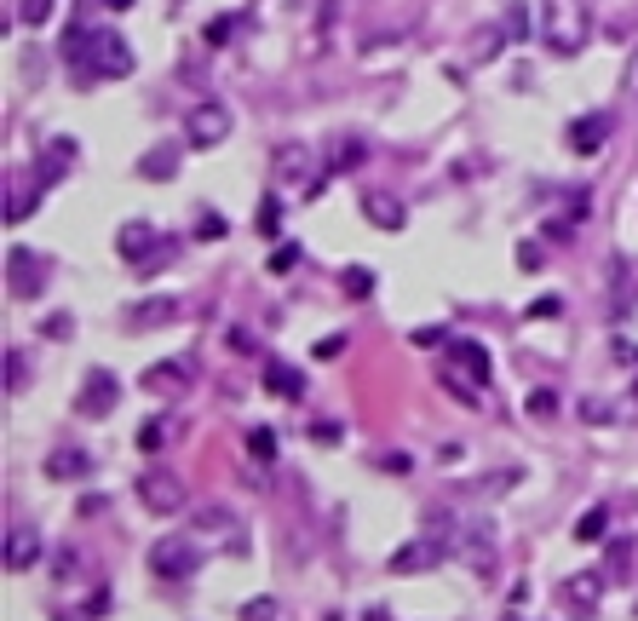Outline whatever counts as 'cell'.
<instances>
[{"label": "cell", "mask_w": 638, "mask_h": 621, "mask_svg": "<svg viewBox=\"0 0 638 621\" xmlns=\"http://www.w3.org/2000/svg\"><path fill=\"white\" fill-rule=\"evenodd\" d=\"M104 610H110V593H104V587H92V598H87V616H104Z\"/></svg>", "instance_id": "cell-49"}, {"label": "cell", "mask_w": 638, "mask_h": 621, "mask_svg": "<svg viewBox=\"0 0 638 621\" xmlns=\"http://www.w3.org/2000/svg\"><path fill=\"white\" fill-rule=\"evenodd\" d=\"M23 213H35V190H6V225H18Z\"/></svg>", "instance_id": "cell-32"}, {"label": "cell", "mask_w": 638, "mask_h": 621, "mask_svg": "<svg viewBox=\"0 0 638 621\" xmlns=\"http://www.w3.org/2000/svg\"><path fill=\"white\" fill-rule=\"evenodd\" d=\"M225 219H219V213H202V219H196V236H202V242H219V236H225Z\"/></svg>", "instance_id": "cell-39"}, {"label": "cell", "mask_w": 638, "mask_h": 621, "mask_svg": "<svg viewBox=\"0 0 638 621\" xmlns=\"http://www.w3.org/2000/svg\"><path fill=\"white\" fill-rule=\"evenodd\" d=\"M75 156H81V144H75V138H46L41 144V167H35V173H41V184H58L69 173V167H75Z\"/></svg>", "instance_id": "cell-13"}, {"label": "cell", "mask_w": 638, "mask_h": 621, "mask_svg": "<svg viewBox=\"0 0 638 621\" xmlns=\"http://www.w3.org/2000/svg\"><path fill=\"white\" fill-rule=\"evenodd\" d=\"M18 18H23V29H35V23L52 18V0H18Z\"/></svg>", "instance_id": "cell-35"}, {"label": "cell", "mask_w": 638, "mask_h": 621, "mask_svg": "<svg viewBox=\"0 0 638 621\" xmlns=\"http://www.w3.org/2000/svg\"><path fill=\"white\" fill-rule=\"evenodd\" d=\"M64 64L81 69L87 81H121V75H133V46L104 23H75L64 35Z\"/></svg>", "instance_id": "cell-1"}, {"label": "cell", "mask_w": 638, "mask_h": 621, "mask_svg": "<svg viewBox=\"0 0 638 621\" xmlns=\"http://www.w3.org/2000/svg\"><path fill=\"white\" fill-rule=\"evenodd\" d=\"M633 570V547H627V541H610V570L604 575H627Z\"/></svg>", "instance_id": "cell-37"}, {"label": "cell", "mask_w": 638, "mask_h": 621, "mask_svg": "<svg viewBox=\"0 0 638 621\" xmlns=\"http://www.w3.org/2000/svg\"><path fill=\"white\" fill-rule=\"evenodd\" d=\"M311 437H317V443H340V426H334V420H317V426H311Z\"/></svg>", "instance_id": "cell-47"}, {"label": "cell", "mask_w": 638, "mask_h": 621, "mask_svg": "<svg viewBox=\"0 0 638 621\" xmlns=\"http://www.w3.org/2000/svg\"><path fill=\"white\" fill-rule=\"evenodd\" d=\"M115 253H121L127 265H144L150 253H161V236H156V225H144V219H127V225L115 230Z\"/></svg>", "instance_id": "cell-11"}, {"label": "cell", "mask_w": 638, "mask_h": 621, "mask_svg": "<svg viewBox=\"0 0 638 621\" xmlns=\"http://www.w3.org/2000/svg\"><path fill=\"white\" fill-rule=\"evenodd\" d=\"M196 564H202V547H196V541H156V547H150V570H156L161 581H190Z\"/></svg>", "instance_id": "cell-6"}, {"label": "cell", "mask_w": 638, "mask_h": 621, "mask_svg": "<svg viewBox=\"0 0 638 621\" xmlns=\"http://www.w3.org/2000/svg\"><path fill=\"white\" fill-rule=\"evenodd\" d=\"M581 420H587V426H610V409H604V403H581Z\"/></svg>", "instance_id": "cell-45"}, {"label": "cell", "mask_w": 638, "mask_h": 621, "mask_svg": "<svg viewBox=\"0 0 638 621\" xmlns=\"http://www.w3.org/2000/svg\"><path fill=\"white\" fill-rule=\"evenodd\" d=\"M541 41L552 46V52H581L587 46V6L581 0H547L541 6Z\"/></svg>", "instance_id": "cell-2"}, {"label": "cell", "mask_w": 638, "mask_h": 621, "mask_svg": "<svg viewBox=\"0 0 638 621\" xmlns=\"http://www.w3.org/2000/svg\"><path fill=\"white\" fill-rule=\"evenodd\" d=\"M501 46H506V35H501V29H483V35H478V52H483V58H495Z\"/></svg>", "instance_id": "cell-44"}, {"label": "cell", "mask_w": 638, "mask_h": 621, "mask_svg": "<svg viewBox=\"0 0 638 621\" xmlns=\"http://www.w3.org/2000/svg\"><path fill=\"white\" fill-rule=\"evenodd\" d=\"M138 495H144L150 512H167V518L184 512V483L173 478V472H144V478H138Z\"/></svg>", "instance_id": "cell-8"}, {"label": "cell", "mask_w": 638, "mask_h": 621, "mask_svg": "<svg viewBox=\"0 0 638 621\" xmlns=\"http://www.w3.org/2000/svg\"><path fill=\"white\" fill-rule=\"evenodd\" d=\"M6 282H12V294L18 299H41V288H46V276H41V259H35V253L29 248H12L6 253Z\"/></svg>", "instance_id": "cell-12"}, {"label": "cell", "mask_w": 638, "mask_h": 621, "mask_svg": "<svg viewBox=\"0 0 638 621\" xmlns=\"http://www.w3.org/2000/svg\"><path fill=\"white\" fill-rule=\"evenodd\" d=\"M167 437H173V420H144V426H138V449H144V455H156V449H167Z\"/></svg>", "instance_id": "cell-23"}, {"label": "cell", "mask_w": 638, "mask_h": 621, "mask_svg": "<svg viewBox=\"0 0 638 621\" xmlns=\"http://www.w3.org/2000/svg\"><path fill=\"white\" fill-rule=\"evenodd\" d=\"M190 535H196V547L248 552V535H242V524H236V512H225V506H202V512L190 518Z\"/></svg>", "instance_id": "cell-3"}, {"label": "cell", "mask_w": 638, "mask_h": 621, "mask_svg": "<svg viewBox=\"0 0 638 621\" xmlns=\"http://www.w3.org/2000/svg\"><path fill=\"white\" fill-rule=\"evenodd\" d=\"M541 259H547L541 242H518V271H541Z\"/></svg>", "instance_id": "cell-41"}, {"label": "cell", "mask_w": 638, "mask_h": 621, "mask_svg": "<svg viewBox=\"0 0 638 621\" xmlns=\"http://www.w3.org/2000/svg\"><path fill=\"white\" fill-rule=\"evenodd\" d=\"M363 156H368V144H363V138H334V167H340V173L363 167Z\"/></svg>", "instance_id": "cell-26"}, {"label": "cell", "mask_w": 638, "mask_h": 621, "mask_svg": "<svg viewBox=\"0 0 638 621\" xmlns=\"http://www.w3.org/2000/svg\"><path fill=\"white\" fill-rule=\"evenodd\" d=\"M621 87H627V92L638 98V52H633V64H627V81H621Z\"/></svg>", "instance_id": "cell-50"}, {"label": "cell", "mask_w": 638, "mask_h": 621, "mask_svg": "<svg viewBox=\"0 0 638 621\" xmlns=\"http://www.w3.org/2000/svg\"><path fill=\"white\" fill-rule=\"evenodd\" d=\"M104 6H110V12H127V6H133V0H104Z\"/></svg>", "instance_id": "cell-52"}, {"label": "cell", "mask_w": 638, "mask_h": 621, "mask_svg": "<svg viewBox=\"0 0 638 621\" xmlns=\"http://www.w3.org/2000/svg\"><path fill=\"white\" fill-rule=\"evenodd\" d=\"M529 317H535V322H558V317H564V305H558V299H535V305H529Z\"/></svg>", "instance_id": "cell-42"}, {"label": "cell", "mask_w": 638, "mask_h": 621, "mask_svg": "<svg viewBox=\"0 0 638 621\" xmlns=\"http://www.w3.org/2000/svg\"><path fill=\"white\" fill-rule=\"evenodd\" d=\"M248 455H253V466H271L276 460V432L271 426H253L248 432Z\"/></svg>", "instance_id": "cell-25"}, {"label": "cell", "mask_w": 638, "mask_h": 621, "mask_svg": "<svg viewBox=\"0 0 638 621\" xmlns=\"http://www.w3.org/2000/svg\"><path fill=\"white\" fill-rule=\"evenodd\" d=\"M29 564H41V535H35V529H12V535H6V570L18 575V570H29Z\"/></svg>", "instance_id": "cell-18"}, {"label": "cell", "mask_w": 638, "mask_h": 621, "mask_svg": "<svg viewBox=\"0 0 638 621\" xmlns=\"http://www.w3.org/2000/svg\"><path fill=\"white\" fill-rule=\"evenodd\" d=\"M115 403H121V380H115L110 368H87V380L75 391V414L81 420H104Z\"/></svg>", "instance_id": "cell-5"}, {"label": "cell", "mask_w": 638, "mask_h": 621, "mask_svg": "<svg viewBox=\"0 0 638 621\" xmlns=\"http://www.w3.org/2000/svg\"><path fill=\"white\" fill-rule=\"evenodd\" d=\"M506 29H512V35H529V6H524V0H512V6H506Z\"/></svg>", "instance_id": "cell-40"}, {"label": "cell", "mask_w": 638, "mask_h": 621, "mask_svg": "<svg viewBox=\"0 0 638 621\" xmlns=\"http://www.w3.org/2000/svg\"><path fill=\"white\" fill-rule=\"evenodd\" d=\"M41 334H46V340H75V317H46Z\"/></svg>", "instance_id": "cell-38"}, {"label": "cell", "mask_w": 638, "mask_h": 621, "mask_svg": "<svg viewBox=\"0 0 638 621\" xmlns=\"http://www.w3.org/2000/svg\"><path fill=\"white\" fill-rule=\"evenodd\" d=\"M282 610H276V598H253V604H242V621H276Z\"/></svg>", "instance_id": "cell-36"}, {"label": "cell", "mask_w": 638, "mask_h": 621, "mask_svg": "<svg viewBox=\"0 0 638 621\" xmlns=\"http://www.w3.org/2000/svg\"><path fill=\"white\" fill-rule=\"evenodd\" d=\"M363 219L374 230H403V219H409V213H403V202H397V196H386V190H368V196H363Z\"/></svg>", "instance_id": "cell-15"}, {"label": "cell", "mask_w": 638, "mask_h": 621, "mask_svg": "<svg viewBox=\"0 0 638 621\" xmlns=\"http://www.w3.org/2000/svg\"><path fill=\"white\" fill-rule=\"evenodd\" d=\"M340 288H345V299H368L374 294V271H368V265H351V271L340 276Z\"/></svg>", "instance_id": "cell-27"}, {"label": "cell", "mask_w": 638, "mask_h": 621, "mask_svg": "<svg viewBox=\"0 0 638 621\" xmlns=\"http://www.w3.org/2000/svg\"><path fill=\"white\" fill-rule=\"evenodd\" d=\"M610 357H616L621 368H638V345H633V340H621V334H616V345H610Z\"/></svg>", "instance_id": "cell-43"}, {"label": "cell", "mask_w": 638, "mask_h": 621, "mask_svg": "<svg viewBox=\"0 0 638 621\" xmlns=\"http://www.w3.org/2000/svg\"><path fill=\"white\" fill-rule=\"evenodd\" d=\"M190 380H196V363H190V357L144 368V391H150V397H179V391H190Z\"/></svg>", "instance_id": "cell-9"}, {"label": "cell", "mask_w": 638, "mask_h": 621, "mask_svg": "<svg viewBox=\"0 0 638 621\" xmlns=\"http://www.w3.org/2000/svg\"><path fill=\"white\" fill-rule=\"evenodd\" d=\"M259 236H276V230H282V202H276V196H265V202H259Z\"/></svg>", "instance_id": "cell-31"}, {"label": "cell", "mask_w": 638, "mask_h": 621, "mask_svg": "<svg viewBox=\"0 0 638 621\" xmlns=\"http://www.w3.org/2000/svg\"><path fill=\"white\" fill-rule=\"evenodd\" d=\"M604 138H610V115H581V121H570V150L575 156L604 150Z\"/></svg>", "instance_id": "cell-16"}, {"label": "cell", "mask_w": 638, "mask_h": 621, "mask_svg": "<svg viewBox=\"0 0 638 621\" xmlns=\"http://www.w3.org/2000/svg\"><path fill=\"white\" fill-rule=\"evenodd\" d=\"M437 386L449 391V397H460V403H483V380L478 374H466V368H455V363H437Z\"/></svg>", "instance_id": "cell-17"}, {"label": "cell", "mask_w": 638, "mask_h": 621, "mask_svg": "<svg viewBox=\"0 0 638 621\" xmlns=\"http://www.w3.org/2000/svg\"><path fill=\"white\" fill-rule=\"evenodd\" d=\"M23 386H29V368H23V351H6V391L18 397Z\"/></svg>", "instance_id": "cell-33"}, {"label": "cell", "mask_w": 638, "mask_h": 621, "mask_svg": "<svg viewBox=\"0 0 638 621\" xmlns=\"http://www.w3.org/2000/svg\"><path fill=\"white\" fill-rule=\"evenodd\" d=\"M294 265H299V242H282V248L271 253V265H265V271H271V276H288Z\"/></svg>", "instance_id": "cell-34"}, {"label": "cell", "mask_w": 638, "mask_h": 621, "mask_svg": "<svg viewBox=\"0 0 638 621\" xmlns=\"http://www.w3.org/2000/svg\"><path fill=\"white\" fill-rule=\"evenodd\" d=\"M87 472H92V460L81 455V449H58V455L46 460V478H58V483L64 478H87Z\"/></svg>", "instance_id": "cell-22"}, {"label": "cell", "mask_w": 638, "mask_h": 621, "mask_svg": "<svg viewBox=\"0 0 638 621\" xmlns=\"http://www.w3.org/2000/svg\"><path fill=\"white\" fill-rule=\"evenodd\" d=\"M524 409L535 414V420H552V414H558V391H552V386H535L524 397Z\"/></svg>", "instance_id": "cell-28"}, {"label": "cell", "mask_w": 638, "mask_h": 621, "mask_svg": "<svg viewBox=\"0 0 638 621\" xmlns=\"http://www.w3.org/2000/svg\"><path fill=\"white\" fill-rule=\"evenodd\" d=\"M173 173H179V144H156V150H144L138 179H173Z\"/></svg>", "instance_id": "cell-21"}, {"label": "cell", "mask_w": 638, "mask_h": 621, "mask_svg": "<svg viewBox=\"0 0 638 621\" xmlns=\"http://www.w3.org/2000/svg\"><path fill=\"white\" fill-rule=\"evenodd\" d=\"M179 317V299H144V305H133V322H173Z\"/></svg>", "instance_id": "cell-24"}, {"label": "cell", "mask_w": 638, "mask_h": 621, "mask_svg": "<svg viewBox=\"0 0 638 621\" xmlns=\"http://www.w3.org/2000/svg\"><path fill=\"white\" fill-rule=\"evenodd\" d=\"M271 173H276V184H305L311 196L322 190V179H317V156L305 150V144H282L271 156Z\"/></svg>", "instance_id": "cell-7"}, {"label": "cell", "mask_w": 638, "mask_h": 621, "mask_svg": "<svg viewBox=\"0 0 638 621\" xmlns=\"http://www.w3.org/2000/svg\"><path fill=\"white\" fill-rule=\"evenodd\" d=\"M443 558H449V547H443V541H409V547L391 552L386 570H391V575H426V570H437Z\"/></svg>", "instance_id": "cell-10"}, {"label": "cell", "mask_w": 638, "mask_h": 621, "mask_svg": "<svg viewBox=\"0 0 638 621\" xmlns=\"http://www.w3.org/2000/svg\"><path fill=\"white\" fill-rule=\"evenodd\" d=\"M414 460L403 455V449H386V455H380V472H409Z\"/></svg>", "instance_id": "cell-46"}, {"label": "cell", "mask_w": 638, "mask_h": 621, "mask_svg": "<svg viewBox=\"0 0 638 621\" xmlns=\"http://www.w3.org/2000/svg\"><path fill=\"white\" fill-rule=\"evenodd\" d=\"M604 524H610V512H604V506L581 512V524H575V541H598V535H604Z\"/></svg>", "instance_id": "cell-30"}, {"label": "cell", "mask_w": 638, "mask_h": 621, "mask_svg": "<svg viewBox=\"0 0 638 621\" xmlns=\"http://www.w3.org/2000/svg\"><path fill=\"white\" fill-rule=\"evenodd\" d=\"M598 587H604V575L598 570H581V575H570V581H564V604H570L575 616L587 621L598 610Z\"/></svg>", "instance_id": "cell-14"}, {"label": "cell", "mask_w": 638, "mask_h": 621, "mask_svg": "<svg viewBox=\"0 0 638 621\" xmlns=\"http://www.w3.org/2000/svg\"><path fill=\"white\" fill-rule=\"evenodd\" d=\"M345 351V334H328V340H317V357H340Z\"/></svg>", "instance_id": "cell-48"}, {"label": "cell", "mask_w": 638, "mask_h": 621, "mask_svg": "<svg viewBox=\"0 0 638 621\" xmlns=\"http://www.w3.org/2000/svg\"><path fill=\"white\" fill-rule=\"evenodd\" d=\"M230 121H236V115H230L219 98H207V104H196V110L184 115V138H190L196 150H213V144L230 138Z\"/></svg>", "instance_id": "cell-4"}, {"label": "cell", "mask_w": 638, "mask_h": 621, "mask_svg": "<svg viewBox=\"0 0 638 621\" xmlns=\"http://www.w3.org/2000/svg\"><path fill=\"white\" fill-rule=\"evenodd\" d=\"M363 621H391V616H386V610H380V604H374V610H368V616H363Z\"/></svg>", "instance_id": "cell-51"}, {"label": "cell", "mask_w": 638, "mask_h": 621, "mask_svg": "<svg viewBox=\"0 0 638 621\" xmlns=\"http://www.w3.org/2000/svg\"><path fill=\"white\" fill-rule=\"evenodd\" d=\"M236 29H242V18H236V12H225V18H213V23L202 29V41H207V46H225Z\"/></svg>", "instance_id": "cell-29"}, {"label": "cell", "mask_w": 638, "mask_h": 621, "mask_svg": "<svg viewBox=\"0 0 638 621\" xmlns=\"http://www.w3.org/2000/svg\"><path fill=\"white\" fill-rule=\"evenodd\" d=\"M265 391H276V397L299 403V397H305V374H299L294 363H265Z\"/></svg>", "instance_id": "cell-20"}, {"label": "cell", "mask_w": 638, "mask_h": 621, "mask_svg": "<svg viewBox=\"0 0 638 621\" xmlns=\"http://www.w3.org/2000/svg\"><path fill=\"white\" fill-rule=\"evenodd\" d=\"M443 363L466 368V374H478L483 386H489V351H483L478 340H449V357H443Z\"/></svg>", "instance_id": "cell-19"}]
</instances>
